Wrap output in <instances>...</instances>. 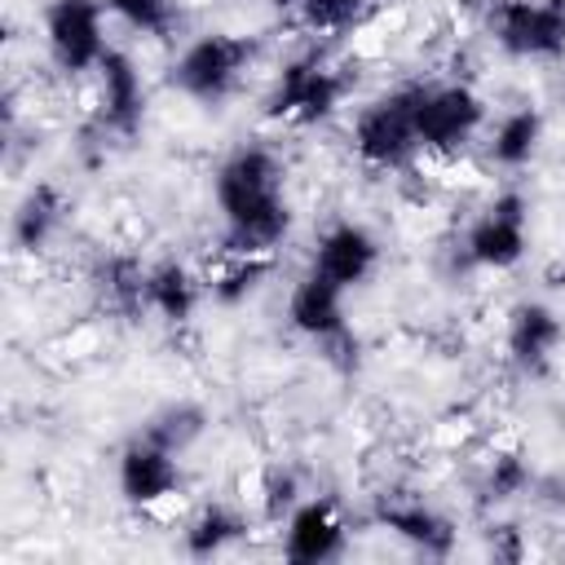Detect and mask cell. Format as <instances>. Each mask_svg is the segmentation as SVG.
Returning a JSON list of instances; mask_svg holds the SVG:
<instances>
[{"mask_svg":"<svg viewBox=\"0 0 565 565\" xmlns=\"http://www.w3.org/2000/svg\"><path fill=\"white\" fill-rule=\"evenodd\" d=\"M199 433H203V411H194V406H172V411H163L146 428V437L159 441V446H168V450H185Z\"/></svg>","mask_w":565,"mask_h":565,"instance_id":"22","label":"cell"},{"mask_svg":"<svg viewBox=\"0 0 565 565\" xmlns=\"http://www.w3.org/2000/svg\"><path fill=\"white\" fill-rule=\"evenodd\" d=\"M539 137H543V115L534 106H521L512 115H503L494 124V137H490V159L499 168H521L530 163V154L539 150Z\"/></svg>","mask_w":565,"mask_h":565,"instance_id":"17","label":"cell"},{"mask_svg":"<svg viewBox=\"0 0 565 565\" xmlns=\"http://www.w3.org/2000/svg\"><path fill=\"white\" fill-rule=\"evenodd\" d=\"M340 97H344V79L318 57H300L278 75L269 93V115L291 124H318L340 106Z\"/></svg>","mask_w":565,"mask_h":565,"instance_id":"7","label":"cell"},{"mask_svg":"<svg viewBox=\"0 0 565 565\" xmlns=\"http://www.w3.org/2000/svg\"><path fill=\"white\" fill-rule=\"evenodd\" d=\"M530 243V221H525V199L516 190L499 194L468 230V256L486 269H508L525 256Z\"/></svg>","mask_w":565,"mask_h":565,"instance_id":"8","label":"cell"},{"mask_svg":"<svg viewBox=\"0 0 565 565\" xmlns=\"http://www.w3.org/2000/svg\"><path fill=\"white\" fill-rule=\"evenodd\" d=\"M44 40L49 53L62 71H97L106 57V35H102V4L97 0H53L44 9Z\"/></svg>","mask_w":565,"mask_h":565,"instance_id":"6","label":"cell"},{"mask_svg":"<svg viewBox=\"0 0 565 565\" xmlns=\"http://www.w3.org/2000/svg\"><path fill=\"white\" fill-rule=\"evenodd\" d=\"M278 4H291L309 31H331V35L353 31L371 18V0H278Z\"/></svg>","mask_w":565,"mask_h":565,"instance_id":"19","label":"cell"},{"mask_svg":"<svg viewBox=\"0 0 565 565\" xmlns=\"http://www.w3.org/2000/svg\"><path fill=\"white\" fill-rule=\"evenodd\" d=\"M265 269H269V265H265L260 256H243V265H234L230 274H221L212 291H216L221 300H243V296L265 278Z\"/></svg>","mask_w":565,"mask_h":565,"instance_id":"24","label":"cell"},{"mask_svg":"<svg viewBox=\"0 0 565 565\" xmlns=\"http://www.w3.org/2000/svg\"><path fill=\"white\" fill-rule=\"evenodd\" d=\"M106 13H115L141 35H168L172 26V0H106Z\"/></svg>","mask_w":565,"mask_h":565,"instance_id":"21","label":"cell"},{"mask_svg":"<svg viewBox=\"0 0 565 565\" xmlns=\"http://www.w3.org/2000/svg\"><path fill=\"white\" fill-rule=\"evenodd\" d=\"M415 102L419 88H397L371 106L358 110L353 119V150L362 154V163L371 168H402L411 163V154L419 150V132H415Z\"/></svg>","mask_w":565,"mask_h":565,"instance_id":"2","label":"cell"},{"mask_svg":"<svg viewBox=\"0 0 565 565\" xmlns=\"http://www.w3.org/2000/svg\"><path fill=\"white\" fill-rule=\"evenodd\" d=\"M344 552V521L331 499H305L291 508L282 530V556L296 565H322Z\"/></svg>","mask_w":565,"mask_h":565,"instance_id":"9","label":"cell"},{"mask_svg":"<svg viewBox=\"0 0 565 565\" xmlns=\"http://www.w3.org/2000/svg\"><path fill=\"white\" fill-rule=\"evenodd\" d=\"M525 486H530V468H525L521 455H499V459L490 463V481H486L490 499H512V494H521Z\"/></svg>","mask_w":565,"mask_h":565,"instance_id":"23","label":"cell"},{"mask_svg":"<svg viewBox=\"0 0 565 565\" xmlns=\"http://www.w3.org/2000/svg\"><path fill=\"white\" fill-rule=\"evenodd\" d=\"M97 102H102V119L115 132H132L141 124V106H146V88H141V71L124 49H106V57L97 62Z\"/></svg>","mask_w":565,"mask_h":565,"instance_id":"12","label":"cell"},{"mask_svg":"<svg viewBox=\"0 0 565 565\" xmlns=\"http://www.w3.org/2000/svg\"><path fill=\"white\" fill-rule=\"evenodd\" d=\"M287 318L300 335L309 340H331L344 331V287L331 282L327 274L309 269L296 287H291V300H287Z\"/></svg>","mask_w":565,"mask_h":565,"instance_id":"13","label":"cell"},{"mask_svg":"<svg viewBox=\"0 0 565 565\" xmlns=\"http://www.w3.org/2000/svg\"><path fill=\"white\" fill-rule=\"evenodd\" d=\"M260 503H265V516H269V521L291 516V508H296V477L282 472V468H274V472L265 477V486H260Z\"/></svg>","mask_w":565,"mask_h":565,"instance_id":"25","label":"cell"},{"mask_svg":"<svg viewBox=\"0 0 565 565\" xmlns=\"http://www.w3.org/2000/svg\"><path fill=\"white\" fill-rule=\"evenodd\" d=\"M57 216H62V199H57L53 185H35V190H26V199H22L18 212H13V238H18V247L35 252V247L53 234Z\"/></svg>","mask_w":565,"mask_h":565,"instance_id":"18","label":"cell"},{"mask_svg":"<svg viewBox=\"0 0 565 565\" xmlns=\"http://www.w3.org/2000/svg\"><path fill=\"white\" fill-rule=\"evenodd\" d=\"M243 516H234L230 508H203L194 516V525L185 530V547L194 556H216L221 547H230L234 539H243Z\"/></svg>","mask_w":565,"mask_h":565,"instance_id":"20","label":"cell"},{"mask_svg":"<svg viewBox=\"0 0 565 565\" xmlns=\"http://www.w3.org/2000/svg\"><path fill=\"white\" fill-rule=\"evenodd\" d=\"M561 335H565V322H561V313H556L552 305H543V300H525V305H516L512 318H508V353H512V362L525 366V371H543V366L552 362Z\"/></svg>","mask_w":565,"mask_h":565,"instance_id":"14","label":"cell"},{"mask_svg":"<svg viewBox=\"0 0 565 565\" xmlns=\"http://www.w3.org/2000/svg\"><path fill=\"white\" fill-rule=\"evenodd\" d=\"M181 472H177V450L150 441L146 433L119 455V494L137 508H150V503H163L172 490H177Z\"/></svg>","mask_w":565,"mask_h":565,"instance_id":"10","label":"cell"},{"mask_svg":"<svg viewBox=\"0 0 565 565\" xmlns=\"http://www.w3.org/2000/svg\"><path fill=\"white\" fill-rule=\"evenodd\" d=\"M146 305L168 322H185L199 305V282L190 278V269L181 260H163V265L146 269Z\"/></svg>","mask_w":565,"mask_h":565,"instance_id":"16","label":"cell"},{"mask_svg":"<svg viewBox=\"0 0 565 565\" xmlns=\"http://www.w3.org/2000/svg\"><path fill=\"white\" fill-rule=\"evenodd\" d=\"M481 124H486V102L468 84L419 88V102H415L419 150H459L477 137Z\"/></svg>","mask_w":565,"mask_h":565,"instance_id":"4","label":"cell"},{"mask_svg":"<svg viewBox=\"0 0 565 565\" xmlns=\"http://www.w3.org/2000/svg\"><path fill=\"white\" fill-rule=\"evenodd\" d=\"M380 525H388L397 539H406L411 547L428 552V556H446L455 543V530L441 512L424 508V503H384L380 508Z\"/></svg>","mask_w":565,"mask_h":565,"instance_id":"15","label":"cell"},{"mask_svg":"<svg viewBox=\"0 0 565 565\" xmlns=\"http://www.w3.org/2000/svg\"><path fill=\"white\" fill-rule=\"evenodd\" d=\"M375 260H380V243H375V234L362 230V225H353V221L331 225V230L318 238V252H313V269L327 274L331 282H340L344 291L358 287L362 278H371Z\"/></svg>","mask_w":565,"mask_h":565,"instance_id":"11","label":"cell"},{"mask_svg":"<svg viewBox=\"0 0 565 565\" xmlns=\"http://www.w3.org/2000/svg\"><path fill=\"white\" fill-rule=\"evenodd\" d=\"M490 31L512 57H556L565 53V0H499Z\"/></svg>","mask_w":565,"mask_h":565,"instance_id":"5","label":"cell"},{"mask_svg":"<svg viewBox=\"0 0 565 565\" xmlns=\"http://www.w3.org/2000/svg\"><path fill=\"white\" fill-rule=\"evenodd\" d=\"M216 207L225 216L230 243L243 256L269 252L287 234V199H282V168L269 150L247 146L234 150L216 172Z\"/></svg>","mask_w":565,"mask_h":565,"instance_id":"1","label":"cell"},{"mask_svg":"<svg viewBox=\"0 0 565 565\" xmlns=\"http://www.w3.org/2000/svg\"><path fill=\"white\" fill-rule=\"evenodd\" d=\"M247 57H252V44L238 40V35H225V31L199 35V40L185 44V53L177 57V66H172V84H177L185 97L221 102V97L238 84Z\"/></svg>","mask_w":565,"mask_h":565,"instance_id":"3","label":"cell"}]
</instances>
